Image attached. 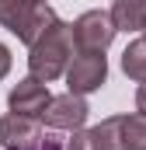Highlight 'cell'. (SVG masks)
<instances>
[{"label": "cell", "mask_w": 146, "mask_h": 150, "mask_svg": "<svg viewBox=\"0 0 146 150\" xmlns=\"http://www.w3.org/2000/svg\"><path fill=\"white\" fill-rule=\"evenodd\" d=\"M73 25L66 21H56V25H49L42 35L35 38V45H28V70L32 77L38 80H56V77H66L73 63Z\"/></svg>", "instance_id": "1"}, {"label": "cell", "mask_w": 146, "mask_h": 150, "mask_svg": "<svg viewBox=\"0 0 146 150\" xmlns=\"http://www.w3.org/2000/svg\"><path fill=\"white\" fill-rule=\"evenodd\" d=\"M56 21L59 18L49 0H0V25L14 32L25 45H35V38Z\"/></svg>", "instance_id": "2"}, {"label": "cell", "mask_w": 146, "mask_h": 150, "mask_svg": "<svg viewBox=\"0 0 146 150\" xmlns=\"http://www.w3.org/2000/svg\"><path fill=\"white\" fill-rule=\"evenodd\" d=\"M91 129L105 150H146V115L143 112L111 115Z\"/></svg>", "instance_id": "3"}, {"label": "cell", "mask_w": 146, "mask_h": 150, "mask_svg": "<svg viewBox=\"0 0 146 150\" xmlns=\"http://www.w3.org/2000/svg\"><path fill=\"white\" fill-rule=\"evenodd\" d=\"M115 32L118 28H115L111 14H105V11H84L73 21V42L80 52H105L115 38Z\"/></svg>", "instance_id": "4"}, {"label": "cell", "mask_w": 146, "mask_h": 150, "mask_svg": "<svg viewBox=\"0 0 146 150\" xmlns=\"http://www.w3.org/2000/svg\"><path fill=\"white\" fill-rule=\"evenodd\" d=\"M108 80V59L105 52H80L73 56L70 70H66V87L73 94H91Z\"/></svg>", "instance_id": "5"}, {"label": "cell", "mask_w": 146, "mask_h": 150, "mask_svg": "<svg viewBox=\"0 0 146 150\" xmlns=\"http://www.w3.org/2000/svg\"><path fill=\"white\" fill-rule=\"evenodd\" d=\"M49 101H52L49 84L38 80V77H25V80H18V84L11 87V94H7V108H11V112L32 115V119H42V112L49 108Z\"/></svg>", "instance_id": "6"}, {"label": "cell", "mask_w": 146, "mask_h": 150, "mask_svg": "<svg viewBox=\"0 0 146 150\" xmlns=\"http://www.w3.org/2000/svg\"><path fill=\"white\" fill-rule=\"evenodd\" d=\"M87 115H91V108H87L84 94L66 91V94H59V98L49 101V108L42 112V119H45L49 129H73V133H77V129H84Z\"/></svg>", "instance_id": "7"}, {"label": "cell", "mask_w": 146, "mask_h": 150, "mask_svg": "<svg viewBox=\"0 0 146 150\" xmlns=\"http://www.w3.org/2000/svg\"><path fill=\"white\" fill-rule=\"evenodd\" d=\"M42 143V129L32 115H4L0 119V147L4 150H32Z\"/></svg>", "instance_id": "8"}, {"label": "cell", "mask_w": 146, "mask_h": 150, "mask_svg": "<svg viewBox=\"0 0 146 150\" xmlns=\"http://www.w3.org/2000/svg\"><path fill=\"white\" fill-rule=\"evenodd\" d=\"M108 14L118 32H146V0H115Z\"/></svg>", "instance_id": "9"}, {"label": "cell", "mask_w": 146, "mask_h": 150, "mask_svg": "<svg viewBox=\"0 0 146 150\" xmlns=\"http://www.w3.org/2000/svg\"><path fill=\"white\" fill-rule=\"evenodd\" d=\"M122 74L129 80H136V84L146 80V38H136V42L125 45V52H122Z\"/></svg>", "instance_id": "10"}, {"label": "cell", "mask_w": 146, "mask_h": 150, "mask_svg": "<svg viewBox=\"0 0 146 150\" xmlns=\"http://www.w3.org/2000/svg\"><path fill=\"white\" fill-rule=\"evenodd\" d=\"M66 150H105L101 143H98V136H94V129H77L70 140V147Z\"/></svg>", "instance_id": "11"}, {"label": "cell", "mask_w": 146, "mask_h": 150, "mask_svg": "<svg viewBox=\"0 0 146 150\" xmlns=\"http://www.w3.org/2000/svg\"><path fill=\"white\" fill-rule=\"evenodd\" d=\"M7 74H11V49L0 42V80H4Z\"/></svg>", "instance_id": "12"}, {"label": "cell", "mask_w": 146, "mask_h": 150, "mask_svg": "<svg viewBox=\"0 0 146 150\" xmlns=\"http://www.w3.org/2000/svg\"><path fill=\"white\" fill-rule=\"evenodd\" d=\"M136 112H143V115H146V80L136 87Z\"/></svg>", "instance_id": "13"}, {"label": "cell", "mask_w": 146, "mask_h": 150, "mask_svg": "<svg viewBox=\"0 0 146 150\" xmlns=\"http://www.w3.org/2000/svg\"><path fill=\"white\" fill-rule=\"evenodd\" d=\"M32 150H63V143H59V140H52V136H42V143L32 147Z\"/></svg>", "instance_id": "14"}, {"label": "cell", "mask_w": 146, "mask_h": 150, "mask_svg": "<svg viewBox=\"0 0 146 150\" xmlns=\"http://www.w3.org/2000/svg\"><path fill=\"white\" fill-rule=\"evenodd\" d=\"M143 38H146V32H143Z\"/></svg>", "instance_id": "15"}]
</instances>
